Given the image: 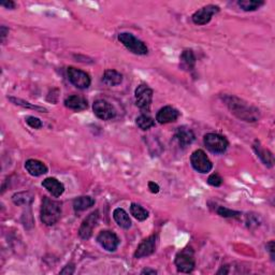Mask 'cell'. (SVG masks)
Instances as JSON below:
<instances>
[{
  "mask_svg": "<svg viewBox=\"0 0 275 275\" xmlns=\"http://www.w3.org/2000/svg\"><path fill=\"white\" fill-rule=\"evenodd\" d=\"M223 101L228 107L230 112L241 120L246 123H255L260 118L259 110L240 98L227 95L223 97Z\"/></svg>",
  "mask_w": 275,
  "mask_h": 275,
  "instance_id": "1",
  "label": "cell"
},
{
  "mask_svg": "<svg viewBox=\"0 0 275 275\" xmlns=\"http://www.w3.org/2000/svg\"><path fill=\"white\" fill-rule=\"evenodd\" d=\"M62 216V203L56 200L44 197L42 200L40 218L46 226H54Z\"/></svg>",
  "mask_w": 275,
  "mask_h": 275,
  "instance_id": "2",
  "label": "cell"
},
{
  "mask_svg": "<svg viewBox=\"0 0 275 275\" xmlns=\"http://www.w3.org/2000/svg\"><path fill=\"white\" fill-rule=\"evenodd\" d=\"M174 264L181 273H192L196 267L195 252L192 247H185L176 254Z\"/></svg>",
  "mask_w": 275,
  "mask_h": 275,
  "instance_id": "3",
  "label": "cell"
},
{
  "mask_svg": "<svg viewBox=\"0 0 275 275\" xmlns=\"http://www.w3.org/2000/svg\"><path fill=\"white\" fill-rule=\"evenodd\" d=\"M118 41L123 44L128 51L136 55H146L149 53V48L143 41L138 39L132 34L121 33L118 35Z\"/></svg>",
  "mask_w": 275,
  "mask_h": 275,
  "instance_id": "4",
  "label": "cell"
},
{
  "mask_svg": "<svg viewBox=\"0 0 275 275\" xmlns=\"http://www.w3.org/2000/svg\"><path fill=\"white\" fill-rule=\"evenodd\" d=\"M203 143L206 149L214 154H224L229 146L228 140L218 133H206L203 138Z\"/></svg>",
  "mask_w": 275,
  "mask_h": 275,
  "instance_id": "5",
  "label": "cell"
},
{
  "mask_svg": "<svg viewBox=\"0 0 275 275\" xmlns=\"http://www.w3.org/2000/svg\"><path fill=\"white\" fill-rule=\"evenodd\" d=\"M154 91L146 84H140L134 91L137 107L144 112H150Z\"/></svg>",
  "mask_w": 275,
  "mask_h": 275,
  "instance_id": "6",
  "label": "cell"
},
{
  "mask_svg": "<svg viewBox=\"0 0 275 275\" xmlns=\"http://www.w3.org/2000/svg\"><path fill=\"white\" fill-rule=\"evenodd\" d=\"M67 75H68V80L72 85L79 89H86L90 86V77L87 72L83 70L77 69L75 67H69L67 69Z\"/></svg>",
  "mask_w": 275,
  "mask_h": 275,
  "instance_id": "7",
  "label": "cell"
},
{
  "mask_svg": "<svg viewBox=\"0 0 275 275\" xmlns=\"http://www.w3.org/2000/svg\"><path fill=\"white\" fill-rule=\"evenodd\" d=\"M191 163L193 168L199 173H209L213 168V163L202 150L195 151L191 156Z\"/></svg>",
  "mask_w": 275,
  "mask_h": 275,
  "instance_id": "8",
  "label": "cell"
},
{
  "mask_svg": "<svg viewBox=\"0 0 275 275\" xmlns=\"http://www.w3.org/2000/svg\"><path fill=\"white\" fill-rule=\"evenodd\" d=\"M219 7L215 4H207L205 7L201 8L200 10L196 11L193 14V22L196 25H206L207 23H210L213 15L217 14L219 12Z\"/></svg>",
  "mask_w": 275,
  "mask_h": 275,
  "instance_id": "9",
  "label": "cell"
},
{
  "mask_svg": "<svg viewBox=\"0 0 275 275\" xmlns=\"http://www.w3.org/2000/svg\"><path fill=\"white\" fill-rule=\"evenodd\" d=\"M94 113L98 118L102 120H110L116 116V110L111 103L105 99H98L93 105Z\"/></svg>",
  "mask_w": 275,
  "mask_h": 275,
  "instance_id": "10",
  "label": "cell"
},
{
  "mask_svg": "<svg viewBox=\"0 0 275 275\" xmlns=\"http://www.w3.org/2000/svg\"><path fill=\"white\" fill-rule=\"evenodd\" d=\"M99 221V211H95L90 213L89 215L84 219L83 223L81 224V227L79 229V236L83 240H88L93 236L94 229Z\"/></svg>",
  "mask_w": 275,
  "mask_h": 275,
  "instance_id": "11",
  "label": "cell"
},
{
  "mask_svg": "<svg viewBox=\"0 0 275 275\" xmlns=\"http://www.w3.org/2000/svg\"><path fill=\"white\" fill-rule=\"evenodd\" d=\"M97 242L100 244L103 249L108 250V252H115L119 245L120 240L114 232L110 230H105L101 231L100 234L98 235Z\"/></svg>",
  "mask_w": 275,
  "mask_h": 275,
  "instance_id": "12",
  "label": "cell"
},
{
  "mask_svg": "<svg viewBox=\"0 0 275 275\" xmlns=\"http://www.w3.org/2000/svg\"><path fill=\"white\" fill-rule=\"evenodd\" d=\"M156 242H157V236L153 235L149 237H146L141 243L139 244V246L134 253V257L137 259L149 257V256L153 255L156 250Z\"/></svg>",
  "mask_w": 275,
  "mask_h": 275,
  "instance_id": "13",
  "label": "cell"
},
{
  "mask_svg": "<svg viewBox=\"0 0 275 275\" xmlns=\"http://www.w3.org/2000/svg\"><path fill=\"white\" fill-rule=\"evenodd\" d=\"M180 115H181L180 112L175 108L171 107V106H166V107L161 108L159 111L157 112L156 120L161 125L174 123V121L178 120Z\"/></svg>",
  "mask_w": 275,
  "mask_h": 275,
  "instance_id": "14",
  "label": "cell"
},
{
  "mask_svg": "<svg viewBox=\"0 0 275 275\" xmlns=\"http://www.w3.org/2000/svg\"><path fill=\"white\" fill-rule=\"evenodd\" d=\"M175 139L178 140L181 148L185 149L188 145H191L196 139V136L194 131L186 126L179 127L175 131Z\"/></svg>",
  "mask_w": 275,
  "mask_h": 275,
  "instance_id": "15",
  "label": "cell"
},
{
  "mask_svg": "<svg viewBox=\"0 0 275 275\" xmlns=\"http://www.w3.org/2000/svg\"><path fill=\"white\" fill-rule=\"evenodd\" d=\"M42 186H43L55 198L60 197L65 192V186L63 183L55 178L45 179L43 182H42Z\"/></svg>",
  "mask_w": 275,
  "mask_h": 275,
  "instance_id": "16",
  "label": "cell"
},
{
  "mask_svg": "<svg viewBox=\"0 0 275 275\" xmlns=\"http://www.w3.org/2000/svg\"><path fill=\"white\" fill-rule=\"evenodd\" d=\"M65 106L73 111H84L88 108V102L82 96L71 95L65 99Z\"/></svg>",
  "mask_w": 275,
  "mask_h": 275,
  "instance_id": "17",
  "label": "cell"
},
{
  "mask_svg": "<svg viewBox=\"0 0 275 275\" xmlns=\"http://www.w3.org/2000/svg\"><path fill=\"white\" fill-rule=\"evenodd\" d=\"M253 149H254L256 154H257V156L260 158V160L264 162L267 167L272 168L274 166L273 154L269 150H266V149L262 148L258 140H256V141L254 142Z\"/></svg>",
  "mask_w": 275,
  "mask_h": 275,
  "instance_id": "18",
  "label": "cell"
},
{
  "mask_svg": "<svg viewBox=\"0 0 275 275\" xmlns=\"http://www.w3.org/2000/svg\"><path fill=\"white\" fill-rule=\"evenodd\" d=\"M25 169L33 176H41L47 173V167L45 163L37 159H28L25 162Z\"/></svg>",
  "mask_w": 275,
  "mask_h": 275,
  "instance_id": "19",
  "label": "cell"
},
{
  "mask_svg": "<svg viewBox=\"0 0 275 275\" xmlns=\"http://www.w3.org/2000/svg\"><path fill=\"white\" fill-rule=\"evenodd\" d=\"M102 82L108 85V86H118V85L123 82V75L116 70H106L103 73Z\"/></svg>",
  "mask_w": 275,
  "mask_h": 275,
  "instance_id": "20",
  "label": "cell"
},
{
  "mask_svg": "<svg viewBox=\"0 0 275 275\" xmlns=\"http://www.w3.org/2000/svg\"><path fill=\"white\" fill-rule=\"evenodd\" d=\"M113 218L120 228L129 229L131 227V219L124 209H120V207L115 209L113 211Z\"/></svg>",
  "mask_w": 275,
  "mask_h": 275,
  "instance_id": "21",
  "label": "cell"
},
{
  "mask_svg": "<svg viewBox=\"0 0 275 275\" xmlns=\"http://www.w3.org/2000/svg\"><path fill=\"white\" fill-rule=\"evenodd\" d=\"M181 67L186 71L194 70L196 66V56L192 50H184L181 54Z\"/></svg>",
  "mask_w": 275,
  "mask_h": 275,
  "instance_id": "22",
  "label": "cell"
},
{
  "mask_svg": "<svg viewBox=\"0 0 275 275\" xmlns=\"http://www.w3.org/2000/svg\"><path fill=\"white\" fill-rule=\"evenodd\" d=\"M95 204V200L89 196H82L73 200V209L76 212L86 211Z\"/></svg>",
  "mask_w": 275,
  "mask_h": 275,
  "instance_id": "23",
  "label": "cell"
},
{
  "mask_svg": "<svg viewBox=\"0 0 275 275\" xmlns=\"http://www.w3.org/2000/svg\"><path fill=\"white\" fill-rule=\"evenodd\" d=\"M12 201L15 205H29L33 203L34 195L29 192H21L12 196Z\"/></svg>",
  "mask_w": 275,
  "mask_h": 275,
  "instance_id": "24",
  "label": "cell"
},
{
  "mask_svg": "<svg viewBox=\"0 0 275 275\" xmlns=\"http://www.w3.org/2000/svg\"><path fill=\"white\" fill-rule=\"evenodd\" d=\"M130 214L139 222H144L149 218L150 213L148 210H145L142 205L138 203L130 204Z\"/></svg>",
  "mask_w": 275,
  "mask_h": 275,
  "instance_id": "25",
  "label": "cell"
},
{
  "mask_svg": "<svg viewBox=\"0 0 275 275\" xmlns=\"http://www.w3.org/2000/svg\"><path fill=\"white\" fill-rule=\"evenodd\" d=\"M9 100L14 103L16 106H20L22 108H25V109H29V110H35L37 112H42V113H46L47 110L43 107H39V106H36L34 103H30L28 101H25L23 99H20V98H15V97H9Z\"/></svg>",
  "mask_w": 275,
  "mask_h": 275,
  "instance_id": "26",
  "label": "cell"
},
{
  "mask_svg": "<svg viewBox=\"0 0 275 275\" xmlns=\"http://www.w3.org/2000/svg\"><path fill=\"white\" fill-rule=\"evenodd\" d=\"M264 4L265 1H261V0H240V1H237V5H239L243 11L246 12L258 10Z\"/></svg>",
  "mask_w": 275,
  "mask_h": 275,
  "instance_id": "27",
  "label": "cell"
},
{
  "mask_svg": "<svg viewBox=\"0 0 275 275\" xmlns=\"http://www.w3.org/2000/svg\"><path fill=\"white\" fill-rule=\"evenodd\" d=\"M136 123L140 129H142V130H149L152 127L155 126V120L153 119L151 116L146 115V114H142V115L138 116L136 119Z\"/></svg>",
  "mask_w": 275,
  "mask_h": 275,
  "instance_id": "28",
  "label": "cell"
},
{
  "mask_svg": "<svg viewBox=\"0 0 275 275\" xmlns=\"http://www.w3.org/2000/svg\"><path fill=\"white\" fill-rule=\"evenodd\" d=\"M216 212L219 216H222L224 218H237L241 216V212L230 210L225 206H219Z\"/></svg>",
  "mask_w": 275,
  "mask_h": 275,
  "instance_id": "29",
  "label": "cell"
},
{
  "mask_svg": "<svg viewBox=\"0 0 275 275\" xmlns=\"http://www.w3.org/2000/svg\"><path fill=\"white\" fill-rule=\"evenodd\" d=\"M223 182H224L223 178L218 173H213L209 176V179H207V184L213 186V187L222 186Z\"/></svg>",
  "mask_w": 275,
  "mask_h": 275,
  "instance_id": "30",
  "label": "cell"
},
{
  "mask_svg": "<svg viewBox=\"0 0 275 275\" xmlns=\"http://www.w3.org/2000/svg\"><path fill=\"white\" fill-rule=\"evenodd\" d=\"M25 120L30 127L34 128V129H40V128L43 126L42 121L38 118H35V116H27Z\"/></svg>",
  "mask_w": 275,
  "mask_h": 275,
  "instance_id": "31",
  "label": "cell"
},
{
  "mask_svg": "<svg viewBox=\"0 0 275 275\" xmlns=\"http://www.w3.org/2000/svg\"><path fill=\"white\" fill-rule=\"evenodd\" d=\"M75 270H76V268H75V265H68V266H66L62 271H60V274H73L75 273Z\"/></svg>",
  "mask_w": 275,
  "mask_h": 275,
  "instance_id": "32",
  "label": "cell"
},
{
  "mask_svg": "<svg viewBox=\"0 0 275 275\" xmlns=\"http://www.w3.org/2000/svg\"><path fill=\"white\" fill-rule=\"evenodd\" d=\"M149 189H150V192H151L152 194H158V193H159L160 187H159V185L157 184V183H155V182H150V183H149Z\"/></svg>",
  "mask_w": 275,
  "mask_h": 275,
  "instance_id": "33",
  "label": "cell"
},
{
  "mask_svg": "<svg viewBox=\"0 0 275 275\" xmlns=\"http://www.w3.org/2000/svg\"><path fill=\"white\" fill-rule=\"evenodd\" d=\"M275 245H274V241H270L267 244V250L270 254L271 259L274 261V252H275Z\"/></svg>",
  "mask_w": 275,
  "mask_h": 275,
  "instance_id": "34",
  "label": "cell"
},
{
  "mask_svg": "<svg viewBox=\"0 0 275 275\" xmlns=\"http://www.w3.org/2000/svg\"><path fill=\"white\" fill-rule=\"evenodd\" d=\"M0 5H2V7H4L5 9H10V10H13L16 7L15 2L11 1V0H9V1H1L0 2Z\"/></svg>",
  "mask_w": 275,
  "mask_h": 275,
  "instance_id": "35",
  "label": "cell"
},
{
  "mask_svg": "<svg viewBox=\"0 0 275 275\" xmlns=\"http://www.w3.org/2000/svg\"><path fill=\"white\" fill-rule=\"evenodd\" d=\"M8 34H9V28H7L5 26H1V28H0V35H1V41L2 42L4 41L5 37H7Z\"/></svg>",
  "mask_w": 275,
  "mask_h": 275,
  "instance_id": "36",
  "label": "cell"
},
{
  "mask_svg": "<svg viewBox=\"0 0 275 275\" xmlns=\"http://www.w3.org/2000/svg\"><path fill=\"white\" fill-rule=\"evenodd\" d=\"M141 274H157L156 270H153V269H144L141 271Z\"/></svg>",
  "mask_w": 275,
  "mask_h": 275,
  "instance_id": "37",
  "label": "cell"
}]
</instances>
